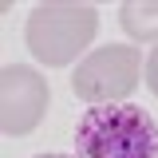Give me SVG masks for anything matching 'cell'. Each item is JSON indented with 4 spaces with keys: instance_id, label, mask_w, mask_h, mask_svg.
I'll list each match as a JSON object with an SVG mask.
<instances>
[{
    "instance_id": "cell-1",
    "label": "cell",
    "mask_w": 158,
    "mask_h": 158,
    "mask_svg": "<svg viewBox=\"0 0 158 158\" xmlns=\"http://www.w3.org/2000/svg\"><path fill=\"white\" fill-rule=\"evenodd\" d=\"M79 158H158V123L138 103H95L75 127Z\"/></svg>"
},
{
    "instance_id": "cell-2",
    "label": "cell",
    "mask_w": 158,
    "mask_h": 158,
    "mask_svg": "<svg viewBox=\"0 0 158 158\" xmlns=\"http://www.w3.org/2000/svg\"><path fill=\"white\" fill-rule=\"evenodd\" d=\"M99 12L91 4H40L24 24V44L40 63L63 67L95 40Z\"/></svg>"
},
{
    "instance_id": "cell-3",
    "label": "cell",
    "mask_w": 158,
    "mask_h": 158,
    "mask_svg": "<svg viewBox=\"0 0 158 158\" xmlns=\"http://www.w3.org/2000/svg\"><path fill=\"white\" fill-rule=\"evenodd\" d=\"M138 67H142V56L131 44H103L83 63H75L71 91L87 107H95V103H118V99H127L138 87Z\"/></svg>"
},
{
    "instance_id": "cell-4",
    "label": "cell",
    "mask_w": 158,
    "mask_h": 158,
    "mask_svg": "<svg viewBox=\"0 0 158 158\" xmlns=\"http://www.w3.org/2000/svg\"><path fill=\"white\" fill-rule=\"evenodd\" d=\"M48 111V83L32 67H4L0 71V131L4 135H32Z\"/></svg>"
},
{
    "instance_id": "cell-5",
    "label": "cell",
    "mask_w": 158,
    "mask_h": 158,
    "mask_svg": "<svg viewBox=\"0 0 158 158\" xmlns=\"http://www.w3.org/2000/svg\"><path fill=\"white\" fill-rule=\"evenodd\" d=\"M118 24L135 40H158V0H127L118 8Z\"/></svg>"
},
{
    "instance_id": "cell-6",
    "label": "cell",
    "mask_w": 158,
    "mask_h": 158,
    "mask_svg": "<svg viewBox=\"0 0 158 158\" xmlns=\"http://www.w3.org/2000/svg\"><path fill=\"white\" fill-rule=\"evenodd\" d=\"M146 83H150V91L158 95V48L150 52V59H146Z\"/></svg>"
},
{
    "instance_id": "cell-7",
    "label": "cell",
    "mask_w": 158,
    "mask_h": 158,
    "mask_svg": "<svg viewBox=\"0 0 158 158\" xmlns=\"http://www.w3.org/2000/svg\"><path fill=\"white\" fill-rule=\"evenodd\" d=\"M36 158H71V154H56V150H44V154H36Z\"/></svg>"
}]
</instances>
